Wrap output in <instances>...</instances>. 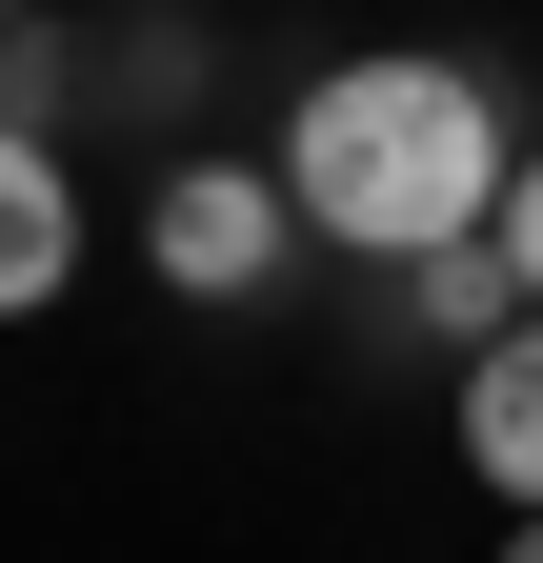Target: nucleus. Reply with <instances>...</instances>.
<instances>
[{
	"mask_svg": "<svg viewBox=\"0 0 543 563\" xmlns=\"http://www.w3.org/2000/svg\"><path fill=\"white\" fill-rule=\"evenodd\" d=\"M282 181H302V242H363V262H443L503 222L523 141L484 60H322L302 121H282Z\"/></svg>",
	"mask_w": 543,
	"mask_h": 563,
	"instance_id": "1",
	"label": "nucleus"
},
{
	"mask_svg": "<svg viewBox=\"0 0 543 563\" xmlns=\"http://www.w3.org/2000/svg\"><path fill=\"white\" fill-rule=\"evenodd\" d=\"M282 222H302L282 162H181V181L142 201V262L181 282V302H262V282H282Z\"/></svg>",
	"mask_w": 543,
	"mask_h": 563,
	"instance_id": "2",
	"label": "nucleus"
},
{
	"mask_svg": "<svg viewBox=\"0 0 543 563\" xmlns=\"http://www.w3.org/2000/svg\"><path fill=\"white\" fill-rule=\"evenodd\" d=\"M402 302H423L443 363H484V342H523V322H543V282H523V242L484 222V242H443V262H402Z\"/></svg>",
	"mask_w": 543,
	"mask_h": 563,
	"instance_id": "3",
	"label": "nucleus"
},
{
	"mask_svg": "<svg viewBox=\"0 0 543 563\" xmlns=\"http://www.w3.org/2000/svg\"><path fill=\"white\" fill-rule=\"evenodd\" d=\"M463 463H484L503 504H543V322H523V342H484V363H463Z\"/></svg>",
	"mask_w": 543,
	"mask_h": 563,
	"instance_id": "4",
	"label": "nucleus"
},
{
	"mask_svg": "<svg viewBox=\"0 0 543 563\" xmlns=\"http://www.w3.org/2000/svg\"><path fill=\"white\" fill-rule=\"evenodd\" d=\"M81 282V181H60V141L0 162V302H60Z\"/></svg>",
	"mask_w": 543,
	"mask_h": 563,
	"instance_id": "5",
	"label": "nucleus"
},
{
	"mask_svg": "<svg viewBox=\"0 0 543 563\" xmlns=\"http://www.w3.org/2000/svg\"><path fill=\"white\" fill-rule=\"evenodd\" d=\"M503 242H523V282H543V141H523V181H503Z\"/></svg>",
	"mask_w": 543,
	"mask_h": 563,
	"instance_id": "6",
	"label": "nucleus"
},
{
	"mask_svg": "<svg viewBox=\"0 0 543 563\" xmlns=\"http://www.w3.org/2000/svg\"><path fill=\"white\" fill-rule=\"evenodd\" d=\"M503 563H543V504H523V543H503Z\"/></svg>",
	"mask_w": 543,
	"mask_h": 563,
	"instance_id": "7",
	"label": "nucleus"
},
{
	"mask_svg": "<svg viewBox=\"0 0 543 563\" xmlns=\"http://www.w3.org/2000/svg\"><path fill=\"white\" fill-rule=\"evenodd\" d=\"M21 21H41V0H21Z\"/></svg>",
	"mask_w": 543,
	"mask_h": 563,
	"instance_id": "8",
	"label": "nucleus"
}]
</instances>
